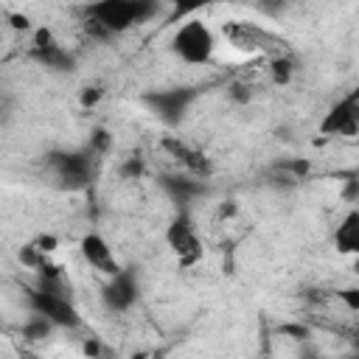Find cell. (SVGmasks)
<instances>
[{
    "instance_id": "6da1fadb",
    "label": "cell",
    "mask_w": 359,
    "mask_h": 359,
    "mask_svg": "<svg viewBox=\"0 0 359 359\" xmlns=\"http://www.w3.org/2000/svg\"><path fill=\"white\" fill-rule=\"evenodd\" d=\"M222 36L230 42V48H236L247 56L272 59V56L289 53V42L283 36H278L275 31H269L258 22H250V20H227L222 25Z\"/></svg>"
},
{
    "instance_id": "7a4b0ae2",
    "label": "cell",
    "mask_w": 359,
    "mask_h": 359,
    "mask_svg": "<svg viewBox=\"0 0 359 359\" xmlns=\"http://www.w3.org/2000/svg\"><path fill=\"white\" fill-rule=\"evenodd\" d=\"M160 11V0H95L84 14L95 17L109 34H123L132 25L149 22Z\"/></svg>"
},
{
    "instance_id": "3957f363",
    "label": "cell",
    "mask_w": 359,
    "mask_h": 359,
    "mask_svg": "<svg viewBox=\"0 0 359 359\" xmlns=\"http://www.w3.org/2000/svg\"><path fill=\"white\" fill-rule=\"evenodd\" d=\"M171 50L185 65H208L216 50V36L208 22L188 17L171 36Z\"/></svg>"
},
{
    "instance_id": "277c9868",
    "label": "cell",
    "mask_w": 359,
    "mask_h": 359,
    "mask_svg": "<svg viewBox=\"0 0 359 359\" xmlns=\"http://www.w3.org/2000/svg\"><path fill=\"white\" fill-rule=\"evenodd\" d=\"M165 244L177 255L180 266H194L202 258V238L196 233V224L188 213V208H180V213L165 227Z\"/></svg>"
},
{
    "instance_id": "5b68a950",
    "label": "cell",
    "mask_w": 359,
    "mask_h": 359,
    "mask_svg": "<svg viewBox=\"0 0 359 359\" xmlns=\"http://www.w3.org/2000/svg\"><path fill=\"white\" fill-rule=\"evenodd\" d=\"M199 98V87H171V90H154L143 95V104L165 123V126H177L185 112L191 109V104Z\"/></svg>"
},
{
    "instance_id": "8992f818",
    "label": "cell",
    "mask_w": 359,
    "mask_h": 359,
    "mask_svg": "<svg viewBox=\"0 0 359 359\" xmlns=\"http://www.w3.org/2000/svg\"><path fill=\"white\" fill-rule=\"evenodd\" d=\"M320 135L325 137H359V87L337 98L320 121Z\"/></svg>"
},
{
    "instance_id": "52a82bcc",
    "label": "cell",
    "mask_w": 359,
    "mask_h": 359,
    "mask_svg": "<svg viewBox=\"0 0 359 359\" xmlns=\"http://www.w3.org/2000/svg\"><path fill=\"white\" fill-rule=\"evenodd\" d=\"M160 149L180 165V171H185L191 177H199V180H210L213 177V160L202 149H196L188 140H182L180 135H163L160 137Z\"/></svg>"
},
{
    "instance_id": "ba28073f",
    "label": "cell",
    "mask_w": 359,
    "mask_h": 359,
    "mask_svg": "<svg viewBox=\"0 0 359 359\" xmlns=\"http://www.w3.org/2000/svg\"><path fill=\"white\" fill-rule=\"evenodd\" d=\"M93 160L95 154L87 151H56L50 154V168L62 180L65 188H84L93 180Z\"/></svg>"
},
{
    "instance_id": "9c48e42d",
    "label": "cell",
    "mask_w": 359,
    "mask_h": 359,
    "mask_svg": "<svg viewBox=\"0 0 359 359\" xmlns=\"http://www.w3.org/2000/svg\"><path fill=\"white\" fill-rule=\"evenodd\" d=\"M79 250H81V258H84L93 269H98L101 275L112 278V275L121 272V264H118V258H115L109 241H107L101 233H87V236H81Z\"/></svg>"
},
{
    "instance_id": "30bf717a",
    "label": "cell",
    "mask_w": 359,
    "mask_h": 359,
    "mask_svg": "<svg viewBox=\"0 0 359 359\" xmlns=\"http://www.w3.org/2000/svg\"><path fill=\"white\" fill-rule=\"evenodd\" d=\"M101 300H104V306L109 311H118V314L121 311H129L137 303V280H135V275L126 272V269H121L118 275H112L104 283V289H101Z\"/></svg>"
},
{
    "instance_id": "8fae6325",
    "label": "cell",
    "mask_w": 359,
    "mask_h": 359,
    "mask_svg": "<svg viewBox=\"0 0 359 359\" xmlns=\"http://www.w3.org/2000/svg\"><path fill=\"white\" fill-rule=\"evenodd\" d=\"M205 182L208 180H199V177H191V174H165L163 177V188L171 194V199L182 208H188V202H194L196 196L205 194Z\"/></svg>"
},
{
    "instance_id": "7c38bea8",
    "label": "cell",
    "mask_w": 359,
    "mask_h": 359,
    "mask_svg": "<svg viewBox=\"0 0 359 359\" xmlns=\"http://www.w3.org/2000/svg\"><path fill=\"white\" fill-rule=\"evenodd\" d=\"M334 247L339 255H359V208H351L334 230Z\"/></svg>"
},
{
    "instance_id": "4fadbf2b",
    "label": "cell",
    "mask_w": 359,
    "mask_h": 359,
    "mask_svg": "<svg viewBox=\"0 0 359 359\" xmlns=\"http://www.w3.org/2000/svg\"><path fill=\"white\" fill-rule=\"evenodd\" d=\"M266 73H269V79H272L278 87H286V84L292 81V76H294V59H292V53L266 59Z\"/></svg>"
},
{
    "instance_id": "5bb4252c",
    "label": "cell",
    "mask_w": 359,
    "mask_h": 359,
    "mask_svg": "<svg viewBox=\"0 0 359 359\" xmlns=\"http://www.w3.org/2000/svg\"><path fill=\"white\" fill-rule=\"evenodd\" d=\"M171 6V11L165 14L168 22H177V20H185V17H194L196 11L213 6V3H222V0H165Z\"/></svg>"
},
{
    "instance_id": "9a60e30c",
    "label": "cell",
    "mask_w": 359,
    "mask_h": 359,
    "mask_svg": "<svg viewBox=\"0 0 359 359\" xmlns=\"http://www.w3.org/2000/svg\"><path fill=\"white\" fill-rule=\"evenodd\" d=\"M227 98L236 104H250L252 101V84L247 79H236L227 84Z\"/></svg>"
},
{
    "instance_id": "2e32d148",
    "label": "cell",
    "mask_w": 359,
    "mask_h": 359,
    "mask_svg": "<svg viewBox=\"0 0 359 359\" xmlns=\"http://www.w3.org/2000/svg\"><path fill=\"white\" fill-rule=\"evenodd\" d=\"M87 149L98 157V154H107L109 149H112V135L104 129V126H98V129H93V135H90V143H87Z\"/></svg>"
},
{
    "instance_id": "e0dca14e",
    "label": "cell",
    "mask_w": 359,
    "mask_h": 359,
    "mask_svg": "<svg viewBox=\"0 0 359 359\" xmlns=\"http://www.w3.org/2000/svg\"><path fill=\"white\" fill-rule=\"evenodd\" d=\"M337 300H339L348 311L359 314V286H345V289H339V292H337Z\"/></svg>"
},
{
    "instance_id": "ac0fdd59",
    "label": "cell",
    "mask_w": 359,
    "mask_h": 359,
    "mask_svg": "<svg viewBox=\"0 0 359 359\" xmlns=\"http://www.w3.org/2000/svg\"><path fill=\"white\" fill-rule=\"evenodd\" d=\"M118 174H121L123 180H137V177L143 174V160H140V157H126V160L121 163Z\"/></svg>"
},
{
    "instance_id": "d6986e66",
    "label": "cell",
    "mask_w": 359,
    "mask_h": 359,
    "mask_svg": "<svg viewBox=\"0 0 359 359\" xmlns=\"http://www.w3.org/2000/svg\"><path fill=\"white\" fill-rule=\"evenodd\" d=\"M101 98H104V90H101V87H84V90H81L79 104H81L84 109H93V107H95Z\"/></svg>"
},
{
    "instance_id": "ffe728a7",
    "label": "cell",
    "mask_w": 359,
    "mask_h": 359,
    "mask_svg": "<svg viewBox=\"0 0 359 359\" xmlns=\"http://www.w3.org/2000/svg\"><path fill=\"white\" fill-rule=\"evenodd\" d=\"M280 334H289V337H294V339H309L311 337V328L309 325H280Z\"/></svg>"
},
{
    "instance_id": "44dd1931",
    "label": "cell",
    "mask_w": 359,
    "mask_h": 359,
    "mask_svg": "<svg viewBox=\"0 0 359 359\" xmlns=\"http://www.w3.org/2000/svg\"><path fill=\"white\" fill-rule=\"evenodd\" d=\"M342 196H345L348 202H359V177H353V180H348V182H345Z\"/></svg>"
},
{
    "instance_id": "7402d4cb",
    "label": "cell",
    "mask_w": 359,
    "mask_h": 359,
    "mask_svg": "<svg viewBox=\"0 0 359 359\" xmlns=\"http://www.w3.org/2000/svg\"><path fill=\"white\" fill-rule=\"evenodd\" d=\"M34 244H36L39 250H45V252H53L59 241H56V236H50V233H48V236H36V238H34Z\"/></svg>"
},
{
    "instance_id": "603a6c76",
    "label": "cell",
    "mask_w": 359,
    "mask_h": 359,
    "mask_svg": "<svg viewBox=\"0 0 359 359\" xmlns=\"http://www.w3.org/2000/svg\"><path fill=\"white\" fill-rule=\"evenodd\" d=\"M8 25H11L14 31H28V28H31V22H28L25 14H8Z\"/></svg>"
},
{
    "instance_id": "cb8c5ba5",
    "label": "cell",
    "mask_w": 359,
    "mask_h": 359,
    "mask_svg": "<svg viewBox=\"0 0 359 359\" xmlns=\"http://www.w3.org/2000/svg\"><path fill=\"white\" fill-rule=\"evenodd\" d=\"M236 210H238V205H236L233 199H227V202H222V205H219L216 216H219V219H233V216H236Z\"/></svg>"
},
{
    "instance_id": "d4e9b609",
    "label": "cell",
    "mask_w": 359,
    "mask_h": 359,
    "mask_svg": "<svg viewBox=\"0 0 359 359\" xmlns=\"http://www.w3.org/2000/svg\"><path fill=\"white\" fill-rule=\"evenodd\" d=\"M351 272H353V275H359V255L353 258V264H351Z\"/></svg>"
},
{
    "instance_id": "484cf974",
    "label": "cell",
    "mask_w": 359,
    "mask_h": 359,
    "mask_svg": "<svg viewBox=\"0 0 359 359\" xmlns=\"http://www.w3.org/2000/svg\"><path fill=\"white\" fill-rule=\"evenodd\" d=\"M353 345H356V351H359V328L353 331Z\"/></svg>"
}]
</instances>
